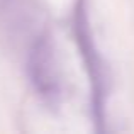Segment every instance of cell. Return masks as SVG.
Instances as JSON below:
<instances>
[{"label": "cell", "instance_id": "6da1fadb", "mask_svg": "<svg viewBox=\"0 0 134 134\" xmlns=\"http://www.w3.org/2000/svg\"><path fill=\"white\" fill-rule=\"evenodd\" d=\"M29 73L36 90L49 102L59 97V71L49 39L41 37L31 49Z\"/></svg>", "mask_w": 134, "mask_h": 134}]
</instances>
